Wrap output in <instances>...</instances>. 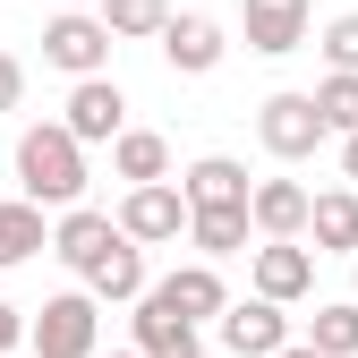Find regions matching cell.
<instances>
[{"label":"cell","mask_w":358,"mask_h":358,"mask_svg":"<svg viewBox=\"0 0 358 358\" xmlns=\"http://www.w3.org/2000/svg\"><path fill=\"white\" fill-rule=\"evenodd\" d=\"M120 231L137 239V248H162V239H188V196H179L171 179H162V188H128V196H120Z\"/></svg>","instance_id":"obj_10"},{"label":"cell","mask_w":358,"mask_h":358,"mask_svg":"<svg viewBox=\"0 0 358 358\" xmlns=\"http://www.w3.org/2000/svg\"><path fill=\"white\" fill-rule=\"evenodd\" d=\"M307 290H316V248H307V239H264L256 248V299L299 307Z\"/></svg>","instance_id":"obj_11"},{"label":"cell","mask_w":358,"mask_h":358,"mask_svg":"<svg viewBox=\"0 0 358 358\" xmlns=\"http://www.w3.org/2000/svg\"><path fill=\"white\" fill-rule=\"evenodd\" d=\"M222 52H231V43H222V26L213 17H171V34H162V60H171V77H213L222 69Z\"/></svg>","instance_id":"obj_15"},{"label":"cell","mask_w":358,"mask_h":358,"mask_svg":"<svg viewBox=\"0 0 358 358\" xmlns=\"http://www.w3.org/2000/svg\"><path fill=\"white\" fill-rule=\"evenodd\" d=\"M154 290H162L188 324H222V316H231V290H222V273H213L205 256H196V264H179V273H162Z\"/></svg>","instance_id":"obj_14"},{"label":"cell","mask_w":358,"mask_h":358,"mask_svg":"<svg viewBox=\"0 0 358 358\" xmlns=\"http://www.w3.org/2000/svg\"><path fill=\"white\" fill-rule=\"evenodd\" d=\"M26 341H34V324L17 316V307H9V299H0V358H9V350H26Z\"/></svg>","instance_id":"obj_26"},{"label":"cell","mask_w":358,"mask_h":358,"mask_svg":"<svg viewBox=\"0 0 358 358\" xmlns=\"http://www.w3.org/2000/svg\"><path fill=\"white\" fill-rule=\"evenodd\" d=\"M43 60H52L69 85L103 77V69H111V26H103V17H85V9H60L52 26H43Z\"/></svg>","instance_id":"obj_4"},{"label":"cell","mask_w":358,"mask_h":358,"mask_svg":"<svg viewBox=\"0 0 358 358\" xmlns=\"http://www.w3.org/2000/svg\"><path fill=\"white\" fill-rule=\"evenodd\" d=\"M316 52L333 60V77H358V9L324 17V34H316Z\"/></svg>","instance_id":"obj_24"},{"label":"cell","mask_w":358,"mask_h":358,"mask_svg":"<svg viewBox=\"0 0 358 358\" xmlns=\"http://www.w3.org/2000/svg\"><path fill=\"white\" fill-rule=\"evenodd\" d=\"M34 358H103V299L94 290H60V299H43V316H34Z\"/></svg>","instance_id":"obj_2"},{"label":"cell","mask_w":358,"mask_h":358,"mask_svg":"<svg viewBox=\"0 0 358 358\" xmlns=\"http://www.w3.org/2000/svg\"><path fill=\"white\" fill-rule=\"evenodd\" d=\"M341 179L358 188V137H341Z\"/></svg>","instance_id":"obj_27"},{"label":"cell","mask_w":358,"mask_h":358,"mask_svg":"<svg viewBox=\"0 0 358 358\" xmlns=\"http://www.w3.org/2000/svg\"><path fill=\"white\" fill-rule=\"evenodd\" d=\"M316 111H324L333 137H358V77H324L316 85Z\"/></svg>","instance_id":"obj_23"},{"label":"cell","mask_w":358,"mask_h":358,"mask_svg":"<svg viewBox=\"0 0 358 358\" xmlns=\"http://www.w3.org/2000/svg\"><path fill=\"white\" fill-rule=\"evenodd\" d=\"M239 26H248V52L282 60L307 43V26H316V0H239Z\"/></svg>","instance_id":"obj_8"},{"label":"cell","mask_w":358,"mask_h":358,"mask_svg":"<svg viewBox=\"0 0 358 358\" xmlns=\"http://www.w3.org/2000/svg\"><path fill=\"white\" fill-rule=\"evenodd\" d=\"M128 324H137V358H205V324H188L162 290H145Z\"/></svg>","instance_id":"obj_9"},{"label":"cell","mask_w":358,"mask_h":358,"mask_svg":"<svg viewBox=\"0 0 358 358\" xmlns=\"http://www.w3.org/2000/svg\"><path fill=\"white\" fill-rule=\"evenodd\" d=\"M103 26H111V43H162L171 34V0H103V9H94Z\"/></svg>","instance_id":"obj_22"},{"label":"cell","mask_w":358,"mask_h":358,"mask_svg":"<svg viewBox=\"0 0 358 358\" xmlns=\"http://www.w3.org/2000/svg\"><path fill=\"white\" fill-rule=\"evenodd\" d=\"M213 333H222L231 358H282L290 350V307H273V299H231V316H222Z\"/></svg>","instance_id":"obj_7"},{"label":"cell","mask_w":358,"mask_h":358,"mask_svg":"<svg viewBox=\"0 0 358 358\" xmlns=\"http://www.w3.org/2000/svg\"><path fill=\"white\" fill-rule=\"evenodd\" d=\"M307 239H316V256H358V188H324Z\"/></svg>","instance_id":"obj_17"},{"label":"cell","mask_w":358,"mask_h":358,"mask_svg":"<svg viewBox=\"0 0 358 358\" xmlns=\"http://www.w3.org/2000/svg\"><path fill=\"white\" fill-rule=\"evenodd\" d=\"M256 137H264L273 162H307L316 145H333V128H324L316 94H264V103H256Z\"/></svg>","instance_id":"obj_3"},{"label":"cell","mask_w":358,"mask_h":358,"mask_svg":"<svg viewBox=\"0 0 358 358\" xmlns=\"http://www.w3.org/2000/svg\"><path fill=\"white\" fill-rule=\"evenodd\" d=\"M34 248H52V231H43V205L0 196V273H9V264H26Z\"/></svg>","instance_id":"obj_19"},{"label":"cell","mask_w":358,"mask_h":358,"mask_svg":"<svg viewBox=\"0 0 358 358\" xmlns=\"http://www.w3.org/2000/svg\"><path fill=\"white\" fill-rule=\"evenodd\" d=\"M17 196L26 205H60V213L85 196V145L69 137L60 120L17 128Z\"/></svg>","instance_id":"obj_1"},{"label":"cell","mask_w":358,"mask_h":358,"mask_svg":"<svg viewBox=\"0 0 358 358\" xmlns=\"http://www.w3.org/2000/svg\"><path fill=\"white\" fill-rule=\"evenodd\" d=\"M307 350L358 358V299H316V316H307Z\"/></svg>","instance_id":"obj_21"},{"label":"cell","mask_w":358,"mask_h":358,"mask_svg":"<svg viewBox=\"0 0 358 358\" xmlns=\"http://www.w3.org/2000/svg\"><path fill=\"white\" fill-rule=\"evenodd\" d=\"M111 171L128 179V188H162V179H171V137H154V128H128V137L111 145Z\"/></svg>","instance_id":"obj_18"},{"label":"cell","mask_w":358,"mask_h":358,"mask_svg":"<svg viewBox=\"0 0 358 358\" xmlns=\"http://www.w3.org/2000/svg\"><path fill=\"white\" fill-rule=\"evenodd\" d=\"M248 213H256V239H307V222H316V196H307L299 179H256Z\"/></svg>","instance_id":"obj_13"},{"label":"cell","mask_w":358,"mask_h":358,"mask_svg":"<svg viewBox=\"0 0 358 358\" xmlns=\"http://www.w3.org/2000/svg\"><path fill=\"white\" fill-rule=\"evenodd\" d=\"M282 358H324V350H307V341H290V350H282Z\"/></svg>","instance_id":"obj_28"},{"label":"cell","mask_w":358,"mask_h":358,"mask_svg":"<svg viewBox=\"0 0 358 358\" xmlns=\"http://www.w3.org/2000/svg\"><path fill=\"white\" fill-rule=\"evenodd\" d=\"M60 128H69L77 145H120V137H128V94H120L111 77H85V85H69Z\"/></svg>","instance_id":"obj_5"},{"label":"cell","mask_w":358,"mask_h":358,"mask_svg":"<svg viewBox=\"0 0 358 358\" xmlns=\"http://www.w3.org/2000/svg\"><path fill=\"white\" fill-rule=\"evenodd\" d=\"M179 196H188V213H231L256 196V179L231 162V154H196L188 171H179Z\"/></svg>","instance_id":"obj_12"},{"label":"cell","mask_w":358,"mask_h":358,"mask_svg":"<svg viewBox=\"0 0 358 358\" xmlns=\"http://www.w3.org/2000/svg\"><path fill=\"white\" fill-rule=\"evenodd\" d=\"M120 239H128V231H120V213H94V205H69V213L52 222V256L69 264L77 282L94 273V264H103V256H111Z\"/></svg>","instance_id":"obj_6"},{"label":"cell","mask_w":358,"mask_h":358,"mask_svg":"<svg viewBox=\"0 0 358 358\" xmlns=\"http://www.w3.org/2000/svg\"><path fill=\"white\" fill-rule=\"evenodd\" d=\"M188 239L205 248V264H222V256H239L256 239V213L248 205H231V213H188Z\"/></svg>","instance_id":"obj_20"},{"label":"cell","mask_w":358,"mask_h":358,"mask_svg":"<svg viewBox=\"0 0 358 358\" xmlns=\"http://www.w3.org/2000/svg\"><path fill=\"white\" fill-rule=\"evenodd\" d=\"M350 273H358V256H350Z\"/></svg>","instance_id":"obj_30"},{"label":"cell","mask_w":358,"mask_h":358,"mask_svg":"<svg viewBox=\"0 0 358 358\" xmlns=\"http://www.w3.org/2000/svg\"><path fill=\"white\" fill-rule=\"evenodd\" d=\"M17 103H26V60H17V52H0V120H9Z\"/></svg>","instance_id":"obj_25"},{"label":"cell","mask_w":358,"mask_h":358,"mask_svg":"<svg viewBox=\"0 0 358 358\" xmlns=\"http://www.w3.org/2000/svg\"><path fill=\"white\" fill-rule=\"evenodd\" d=\"M77 290H94V299H111V307H137V299L154 290V273H145V248H137V239H120V248H111V256H103V264H94V273H85Z\"/></svg>","instance_id":"obj_16"},{"label":"cell","mask_w":358,"mask_h":358,"mask_svg":"<svg viewBox=\"0 0 358 358\" xmlns=\"http://www.w3.org/2000/svg\"><path fill=\"white\" fill-rule=\"evenodd\" d=\"M103 358H137V350H103Z\"/></svg>","instance_id":"obj_29"}]
</instances>
